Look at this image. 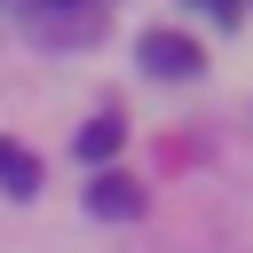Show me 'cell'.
I'll use <instances>...</instances> for the list:
<instances>
[{
  "instance_id": "7a4b0ae2",
  "label": "cell",
  "mask_w": 253,
  "mask_h": 253,
  "mask_svg": "<svg viewBox=\"0 0 253 253\" xmlns=\"http://www.w3.org/2000/svg\"><path fill=\"white\" fill-rule=\"evenodd\" d=\"M142 63H150L158 79H190L206 55H198V40H182V32H142Z\"/></svg>"
},
{
  "instance_id": "3957f363",
  "label": "cell",
  "mask_w": 253,
  "mask_h": 253,
  "mask_svg": "<svg viewBox=\"0 0 253 253\" xmlns=\"http://www.w3.org/2000/svg\"><path fill=\"white\" fill-rule=\"evenodd\" d=\"M87 213H103V221H134V213H142V190H134L126 174H95V182H87Z\"/></svg>"
},
{
  "instance_id": "277c9868",
  "label": "cell",
  "mask_w": 253,
  "mask_h": 253,
  "mask_svg": "<svg viewBox=\"0 0 253 253\" xmlns=\"http://www.w3.org/2000/svg\"><path fill=\"white\" fill-rule=\"evenodd\" d=\"M0 190H8V198H32V190H40V158H32L24 142H8V134H0Z\"/></svg>"
},
{
  "instance_id": "8992f818",
  "label": "cell",
  "mask_w": 253,
  "mask_h": 253,
  "mask_svg": "<svg viewBox=\"0 0 253 253\" xmlns=\"http://www.w3.org/2000/svg\"><path fill=\"white\" fill-rule=\"evenodd\" d=\"M198 8H206L213 24H229V16H237V0H198Z\"/></svg>"
},
{
  "instance_id": "6da1fadb",
  "label": "cell",
  "mask_w": 253,
  "mask_h": 253,
  "mask_svg": "<svg viewBox=\"0 0 253 253\" xmlns=\"http://www.w3.org/2000/svg\"><path fill=\"white\" fill-rule=\"evenodd\" d=\"M16 16L47 40V47H79L103 32V0H16Z\"/></svg>"
},
{
  "instance_id": "5b68a950",
  "label": "cell",
  "mask_w": 253,
  "mask_h": 253,
  "mask_svg": "<svg viewBox=\"0 0 253 253\" xmlns=\"http://www.w3.org/2000/svg\"><path fill=\"white\" fill-rule=\"evenodd\" d=\"M119 142H126V126H119V119H95V126L79 134V158H95V166H103V158H119Z\"/></svg>"
}]
</instances>
